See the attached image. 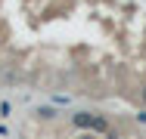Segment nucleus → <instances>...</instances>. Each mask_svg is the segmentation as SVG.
<instances>
[{
    "label": "nucleus",
    "instance_id": "f257e3e1",
    "mask_svg": "<svg viewBox=\"0 0 146 139\" xmlns=\"http://www.w3.org/2000/svg\"><path fill=\"white\" fill-rule=\"evenodd\" d=\"M72 127H75V130L100 133V136H106V133L112 130L109 117H106V114H96V111H75V114H72Z\"/></svg>",
    "mask_w": 146,
    "mask_h": 139
},
{
    "label": "nucleus",
    "instance_id": "f03ea898",
    "mask_svg": "<svg viewBox=\"0 0 146 139\" xmlns=\"http://www.w3.org/2000/svg\"><path fill=\"white\" fill-rule=\"evenodd\" d=\"M56 114H59V111L53 108V105H40V108H37V117H40V121H53Z\"/></svg>",
    "mask_w": 146,
    "mask_h": 139
},
{
    "label": "nucleus",
    "instance_id": "7ed1b4c3",
    "mask_svg": "<svg viewBox=\"0 0 146 139\" xmlns=\"http://www.w3.org/2000/svg\"><path fill=\"white\" fill-rule=\"evenodd\" d=\"M9 111H13L9 102H0V117H9Z\"/></svg>",
    "mask_w": 146,
    "mask_h": 139
},
{
    "label": "nucleus",
    "instance_id": "20e7f679",
    "mask_svg": "<svg viewBox=\"0 0 146 139\" xmlns=\"http://www.w3.org/2000/svg\"><path fill=\"white\" fill-rule=\"evenodd\" d=\"M137 124H146V108H143V111H137Z\"/></svg>",
    "mask_w": 146,
    "mask_h": 139
},
{
    "label": "nucleus",
    "instance_id": "39448f33",
    "mask_svg": "<svg viewBox=\"0 0 146 139\" xmlns=\"http://www.w3.org/2000/svg\"><path fill=\"white\" fill-rule=\"evenodd\" d=\"M106 139H121V133H118V130H109V133H106Z\"/></svg>",
    "mask_w": 146,
    "mask_h": 139
},
{
    "label": "nucleus",
    "instance_id": "423d86ee",
    "mask_svg": "<svg viewBox=\"0 0 146 139\" xmlns=\"http://www.w3.org/2000/svg\"><path fill=\"white\" fill-rule=\"evenodd\" d=\"M140 96H143V102H146V83H143V90H140Z\"/></svg>",
    "mask_w": 146,
    "mask_h": 139
}]
</instances>
